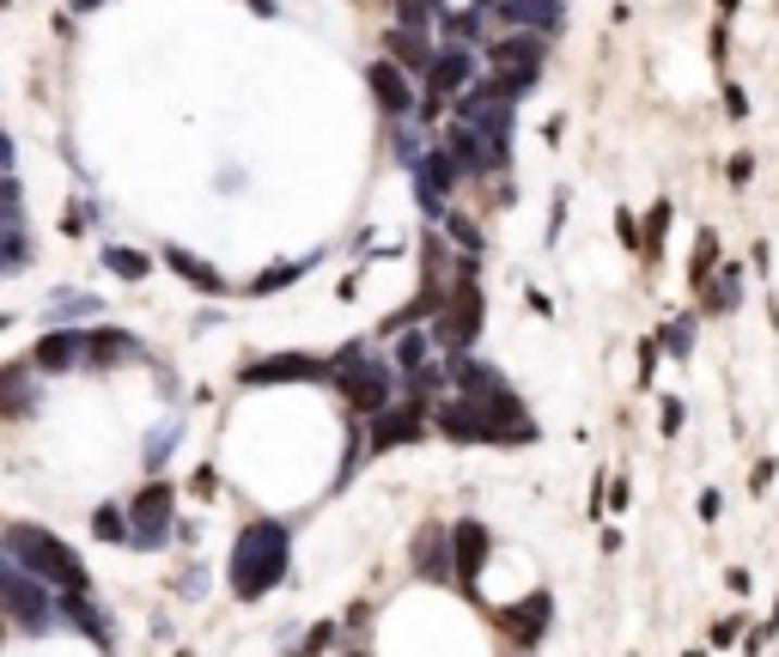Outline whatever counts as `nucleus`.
Returning <instances> with one entry per match:
<instances>
[{
	"label": "nucleus",
	"mask_w": 779,
	"mask_h": 657,
	"mask_svg": "<svg viewBox=\"0 0 779 657\" xmlns=\"http://www.w3.org/2000/svg\"><path fill=\"white\" fill-rule=\"evenodd\" d=\"M74 7H79V13H86V7H98V0H74Z\"/></svg>",
	"instance_id": "29"
},
{
	"label": "nucleus",
	"mask_w": 779,
	"mask_h": 657,
	"mask_svg": "<svg viewBox=\"0 0 779 657\" xmlns=\"http://www.w3.org/2000/svg\"><path fill=\"white\" fill-rule=\"evenodd\" d=\"M493 627H500L512 645H536L542 640V627H549V596L536 591V596H524L518 609H500L493 615Z\"/></svg>",
	"instance_id": "12"
},
{
	"label": "nucleus",
	"mask_w": 779,
	"mask_h": 657,
	"mask_svg": "<svg viewBox=\"0 0 779 657\" xmlns=\"http://www.w3.org/2000/svg\"><path fill=\"white\" fill-rule=\"evenodd\" d=\"M165 256H171V268H177V275H184V280H196V287L219 292V275H214V268H208V262H196V256H189V250H165Z\"/></svg>",
	"instance_id": "22"
},
{
	"label": "nucleus",
	"mask_w": 779,
	"mask_h": 657,
	"mask_svg": "<svg viewBox=\"0 0 779 657\" xmlns=\"http://www.w3.org/2000/svg\"><path fill=\"white\" fill-rule=\"evenodd\" d=\"M475 329H481V292H475V275L457 280L451 287V299L439 305V317H432V341L451 353H463L475 341Z\"/></svg>",
	"instance_id": "6"
},
{
	"label": "nucleus",
	"mask_w": 779,
	"mask_h": 657,
	"mask_svg": "<svg viewBox=\"0 0 779 657\" xmlns=\"http://www.w3.org/2000/svg\"><path fill=\"white\" fill-rule=\"evenodd\" d=\"M427 86H432V92H444L451 104H457V98L475 86V43H439V49H432Z\"/></svg>",
	"instance_id": "8"
},
{
	"label": "nucleus",
	"mask_w": 779,
	"mask_h": 657,
	"mask_svg": "<svg viewBox=\"0 0 779 657\" xmlns=\"http://www.w3.org/2000/svg\"><path fill=\"white\" fill-rule=\"evenodd\" d=\"M0 609L13 615L25 633H49V627L62 621V603L49 596V584L37 572H25L7 548H0Z\"/></svg>",
	"instance_id": "2"
},
{
	"label": "nucleus",
	"mask_w": 779,
	"mask_h": 657,
	"mask_svg": "<svg viewBox=\"0 0 779 657\" xmlns=\"http://www.w3.org/2000/svg\"><path fill=\"white\" fill-rule=\"evenodd\" d=\"M98 535H110V542H123V535H128V518H123V511H116V505H104V511H98Z\"/></svg>",
	"instance_id": "25"
},
{
	"label": "nucleus",
	"mask_w": 779,
	"mask_h": 657,
	"mask_svg": "<svg viewBox=\"0 0 779 657\" xmlns=\"http://www.w3.org/2000/svg\"><path fill=\"white\" fill-rule=\"evenodd\" d=\"M549 62V37L542 31H500L488 37V79H500L505 92H530Z\"/></svg>",
	"instance_id": "4"
},
{
	"label": "nucleus",
	"mask_w": 779,
	"mask_h": 657,
	"mask_svg": "<svg viewBox=\"0 0 779 657\" xmlns=\"http://www.w3.org/2000/svg\"><path fill=\"white\" fill-rule=\"evenodd\" d=\"M493 535L481 518H463L457 530H451V566H457V584L463 591H475V572H481V560H488Z\"/></svg>",
	"instance_id": "11"
},
{
	"label": "nucleus",
	"mask_w": 779,
	"mask_h": 657,
	"mask_svg": "<svg viewBox=\"0 0 779 657\" xmlns=\"http://www.w3.org/2000/svg\"><path fill=\"white\" fill-rule=\"evenodd\" d=\"M701 287H706V311H731L743 299V275L737 268H725L718 280H701Z\"/></svg>",
	"instance_id": "20"
},
{
	"label": "nucleus",
	"mask_w": 779,
	"mask_h": 657,
	"mask_svg": "<svg viewBox=\"0 0 779 657\" xmlns=\"http://www.w3.org/2000/svg\"><path fill=\"white\" fill-rule=\"evenodd\" d=\"M32 408H37V378L18 359V366L0 371V414H32Z\"/></svg>",
	"instance_id": "18"
},
{
	"label": "nucleus",
	"mask_w": 779,
	"mask_h": 657,
	"mask_svg": "<svg viewBox=\"0 0 779 657\" xmlns=\"http://www.w3.org/2000/svg\"><path fill=\"white\" fill-rule=\"evenodd\" d=\"M348 657H366V652H348Z\"/></svg>",
	"instance_id": "30"
},
{
	"label": "nucleus",
	"mask_w": 779,
	"mask_h": 657,
	"mask_svg": "<svg viewBox=\"0 0 779 657\" xmlns=\"http://www.w3.org/2000/svg\"><path fill=\"white\" fill-rule=\"evenodd\" d=\"M414 572H420V579H457V566H451V530L427 523V530L414 535Z\"/></svg>",
	"instance_id": "13"
},
{
	"label": "nucleus",
	"mask_w": 779,
	"mask_h": 657,
	"mask_svg": "<svg viewBox=\"0 0 779 657\" xmlns=\"http://www.w3.org/2000/svg\"><path fill=\"white\" fill-rule=\"evenodd\" d=\"M86 317H98L92 292H55L49 299V323H86Z\"/></svg>",
	"instance_id": "19"
},
{
	"label": "nucleus",
	"mask_w": 779,
	"mask_h": 657,
	"mask_svg": "<svg viewBox=\"0 0 779 657\" xmlns=\"http://www.w3.org/2000/svg\"><path fill=\"white\" fill-rule=\"evenodd\" d=\"M725 7H737V0H725Z\"/></svg>",
	"instance_id": "31"
},
{
	"label": "nucleus",
	"mask_w": 779,
	"mask_h": 657,
	"mask_svg": "<svg viewBox=\"0 0 779 657\" xmlns=\"http://www.w3.org/2000/svg\"><path fill=\"white\" fill-rule=\"evenodd\" d=\"M287 579V523L262 518L238 535V548H231V591L238 596H262L275 591Z\"/></svg>",
	"instance_id": "1"
},
{
	"label": "nucleus",
	"mask_w": 779,
	"mask_h": 657,
	"mask_svg": "<svg viewBox=\"0 0 779 657\" xmlns=\"http://www.w3.org/2000/svg\"><path fill=\"white\" fill-rule=\"evenodd\" d=\"M664 348H670V353H676V359H682V353H688V348H694V323H688V317H676V323H670V329H664Z\"/></svg>",
	"instance_id": "24"
},
{
	"label": "nucleus",
	"mask_w": 779,
	"mask_h": 657,
	"mask_svg": "<svg viewBox=\"0 0 779 657\" xmlns=\"http://www.w3.org/2000/svg\"><path fill=\"white\" fill-rule=\"evenodd\" d=\"M171 439H177V427H159V432H153V439H147V463H153V469H159V463H165Z\"/></svg>",
	"instance_id": "27"
},
{
	"label": "nucleus",
	"mask_w": 779,
	"mask_h": 657,
	"mask_svg": "<svg viewBox=\"0 0 779 657\" xmlns=\"http://www.w3.org/2000/svg\"><path fill=\"white\" fill-rule=\"evenodd\" d=\"M292 275H299V268H292V262H287V268H268V275L256 280V292H275V287H287Z\"/></svg>",
	"instance_id": "28"
},
{
	"label": "nucleus",
	"mask_w": 779,
	"mask_h": 657,
	"mask_svg": "<svg viewBox=\"0 0 779 657\" xmlns=\"http://www.w3.org/2000/svg\"><path fill=\"white\" fill-rule=\"evenodd\" d=\"M7 554H13L25 572H37L43 584L86 591V572H79V560H74V554H67L49 530H37V523H13V530H7Z\"/></svg>",
	"instance_id": "3"
},
{
	"label": "nucleus",
	"mask_w": 779,
	"mask_h": 657,
	"mask_svg": "<svg viewBox=\"0 0 779 657\" xmlns=\"http://www.w3.org/2000/svg\"><path fill=\"white\" fill-rule=\"evenodd\" d=\"M329 378L341 383V396H348L360 414L390 408V390H397V366L378 359V353H366V348H348L336 366H329Z\"/></svg>",
	"instance_id": "5"
},
{
	"label": "nucleus",
	"mask_w": 779,
	"mask_h": 657,
	"mask_svg": "<svg viewBox=\"0 0 779 657\" xmlns=\"http://www.w3.org/2000/svg\"><path fill=\"white\" fill-rule=\"evenodd\" d=\"M79 359H86V336H79V329H49L32 353L37 371H67V366H79Z\"/></svg>",
	"instance_id": "14"
},
{
	"label": "nucleus",
	"mask_w": 779,
	"mask_h": 657,
	"mask_svg": "<svg viewBox=\"0 0 779 657\" xmlns=\"http://www.w3.org/2000/svg\"><path fill=\"white\" fill-rule=\"evenodd\" d=\"M420 427H427V390L414 383L409 396H397L390 408H378V420H372V451H397V444L420 439Z\"/></svg>",
	"instance_id": "7"
},
{
	"label": "nucleus",
	"mask_w": 779,
	"mask_h": 657,
	"mask_svg": "<svg viewBox=\"0 0 779 657\" xmlns=\"http://www.w3.org/2000/svg\"><path fill=\"white\" fill-rule=\"evenodd\" d=\"M287 378H329V366H323V359H305V353H280V359L244 366V383H287Z\"/></svg>",
	"instance_id": "15"
},
{
	"label": "nucleus",
	"mask_w": 779,
	"mask_h": 657,
	"mask_svg": "<svg viewBox=\"0 0 779 657\" xmlns=\"http://www.w3.org/2000/svg\"><path fill=\"white\" fill-rule=\"evenodd\" d=\"M713 262H718V238H713V231H701V244H694V287L713 275Z\"/></svg>",
	"instance_id": "23"
},
{
	"label": "nucleus",
	"mask_w": 779,
	"mask_h": 657,
	"mask_svg": "<svg viewBox=\"0 0 779 657\" xmlns=\"http://www.w3.org/2000/svg\"><path fill=\"white\" fill-rule=\"evenodd\" d=\"M171 530V488H147L135 500V511H128V542H140V548H159Z\"/></svg>",
	"instance_id": "10"
},
{
	"label": "nucleus",
	"mask_w": 779,
	"mask_h": 657,
	"mask_svg": "<svg viewBox=\"0 0 779 657\" xmlns=\"http://www.w3.org/2000/svg\"><path fill=\"white\" fill-rule=\"evenodd\" d=\"M86 359L92 366H123V359H140V341L123 336V329H92L86 336Z\"/></svg>",
	"instance_id": "17"
},
{
	"label": "nucleus",
	"mask_w": 779,
	"mask_h": 657,
	"mask_svg": "<svg viewBox=\"0 0 779 657\" xmlns=\"http://www.w3.org/2000/svg\"><path fill=\"white\" fill-rule=\"evenodd\" d=\"M329 640H336V621H323V627H311V640H305V645H299V652H292V657H317V652H323V645H329Z\"/></svg>",
	"instance_id": "26"
},
{
	"label": "nucleus",
	"mask_w": 779,
	"mask_h": 657,
	"mask_svg": "<svg viewBox=\"0 0 779 657\" xmlns=\"http://www.w3.org/2000/svg\"><path fill=\"white\" fill-rule=\"evenodd\" d=\"M414 74H402L397 62H372V92H378L384 116L390 123H414V104H420V92L409 86Z\"/></svg>",
	"instance_id": "9"
},
{
	"label": "nucleus",
	"mask_w": 779,
	"mask_h": 657,
	"mask_svg": "<svg viewBox=\"0 0 779 657\" xmlns=\"http://www.w3.org/2000/svg\"><path fill=\"white\" fill-rule=\"evenodd\" d=\"M432 329H402L397 336V353H390V366L402 371V378H420V371H432Z\"/></svg>",
	"instance_id": "16"
},
{
	"label": "nucleus",
	"mask_w": 779,
	"mask_h": 657,
	"mask_svg": "<svg viewBox=\"0 0 779 657\" xmlns=\"http://www.w3.org/2000/svg\"><path fill=\"white\" fill-rule=\"evenodd\" d=\"M104 268H110V275H123V280H147V268H153V262L140 256V250H128V244H110V250H104Z\"/></svg>",
	"instance_id": "21"
}]
</instances>
